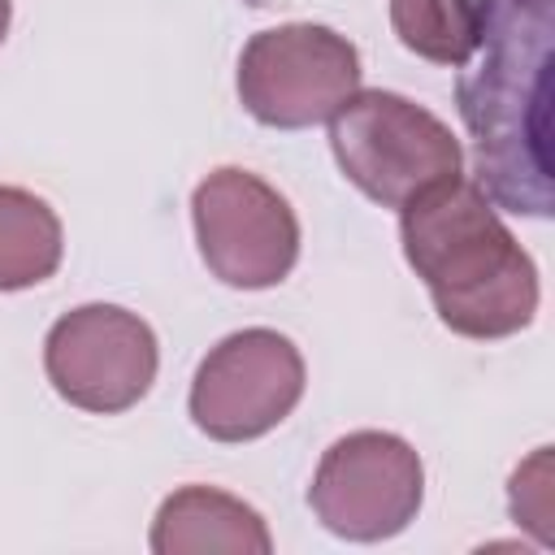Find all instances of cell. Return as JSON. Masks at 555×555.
<instances>
[{
    "mask_svg": "<svg viewBox=\"0 0 555 555\" xmlns=\"http://www.w3.org/2000/svg\"><path fill=\"white\" fill-rule=\"evenodd\" d=\"M330 147L343 178L382 208H403L434 182L464 169L460 139L442 117L399 91H356L330 117Z\"/></svg>",
    "mask_w": 555,
    "mask_h": 555,
    "instance_id": "cell-3",
    "label": "cell"
},
{
    "mask_svg": "<svg viewBox=\"0 0 555 555\" xmlns=\"http://www.w3.org/2000/svg\"><path fill=\"white\" fill-rule=\"evenodd\" d=\"M9 17H13V0H0V43L9 35Z\"/></svg>",
    "mask_w": 555,
    "mask_h": 555,
    "instance_id": "cell-13",
    "label": "cell"
},
{
    "mask_svg": "<svg viewBox=\"0 0 555 555\" xmlns=\"http://www.w3.org/2000/svg\"><path fill=\"white\" fill-rule=\"evenodd\" d=\"M551 39L555 0H481V56L455 87L477 186L525 217L551 212Z\"/></svg>",
    "mask_w": 555,
    "mask_h": 555,
    "instance_id": "cell-1",
    "label": "cell"
},
{
    "mask_svg": "<svg viewBox=\"0 0 555 555\" xmlns=\"http://www.w3.org/2000/svg\"><path fill=\"white\" fill-rule=\"evenodd\" d=\"M65 251L61 217L26 186H0V291H26L56 273Z\"/></svg>",
    "mask_w": 555,
    "mask_h": 555,
    "instance_id": "cell-10",
    "label": "cell"
},
{
    "mask_svg": "<svg viewBox=\"0 0 555 555\" xmlns=\"http://www.w3.org/2000/svg\"><path fill=\"white\" fill-rule=\"evenodd\" d=\"M425 499V464L399 434L356 429L321 455L308 503L317 520L347 542H382L403 533Z\"/></svg>",
    "mask_w": 555,
    "mask_h": 555,
    "instance_id": "cell-6",
    "label": "cell"
},
{
    "mask_svg": "<svg viewBox=\"0 0 555 555\" xmlns=\"http://www.w3.org/2000/svg\"><path fill=\"white\" fill-rule=\"evenodd\" d=\"M299 347L264 325L225 334L191 377V421L217 442H251L278 429L304 399Z\"/></svg>",
    "mask_w": 555,
    "mask_h": 555,
    "instance_id": "cell-7",
    "label": "cell"
},
{
    "mask_svg": "<svg viewBox=\"0 0 555 555\" xmlns=\"http://www.w3.org/2000/svg\"><path fill=\"white\" fill-rule=\"evenodd\" d=\"M390 26L421 61L460 69L481 43V0H390Z\"/></svg>",
    "mask_w": 555,
    "mask_h": 555,
    "instance_id": "cell-11",
    "label": "cell"
},
{
    "mask_svg": "<svg viewBox=\"0 0 555 555\" xmlns=\"http://www.w3.org/2000/svg\"><path fill=\"white\" fill-rule=\"evenodd\" d=\"M191 221L208 273L234 291H269L299 260L295 208L251 169H212L191 195Z\"/></svg>",
    "mask_w": 555,
    "mask_h": 555,
    "instance_id": "cell-5",
    "label": "cell"
},
{
    "mask_svg": "<svg viewBox=\"0 0 555 555\" xmlns=\"http://www.w3.org/2000/svg\"><path fill=\"white\" fill-rule=\"evenodd\" d=\"M546 464H551V447H542L525 468L512 473V494H529V503H512L516 525L525 520L542 542H551V490H546Z\"/></svg>",
    "mask_w": 555,
    "mask_h": 555,
    "instance_id": "cell-12",
    "label": "cell"
},
{
    "mask_svg": "<svg viewBox=\"0 0 555 555\" xmlns=\"http://www.w3.org/2000/svg\"><path fill=\"white\" fill-rule=\"evenodd\" d=\"M238 100L273 130L330 121L360 91V52L321 22H286L247 39L238 56Z\"/></svg>",
    "mask_w": 555,
    "mask_h": 555,
    "instance_id": "cell-4",
    "label": "cell"
},
{
    "mask_svg": "<svg viewBox=\"0 0 555 555\" xmlns=\"http://www.w3.org/2000/svg\"><path fill=\"white\" fill-rule=\"evenodd\" d=\"M160 347L139 312L117 304H82L65 312L43 338V369L52 390L82 412L113 416L134 408L156 382Z\"/></svg>",
    "mask_w": 555,
    "mask_h": 555,
    "instance_id": "cell-8",
    "label": "cell"
},
{
    "mask_svg": "<svg viewBox=\"0 0 555 555\" xmlns=\"http://www.w3.org/2000/svg\"><path fill=\"white\" fill-rule=\"evenodd\" d=\"M152 551L156 555H269L273 538L264 516L212 486H182L173 490L156 520H152Z\"/></svg>",
    "mask_w": 555,
    "mask_h": 555,
    "instance_id": "cell-9",
    "label": "cell"
},
{
    "mask_svg": "<svg viewBox=\"0 0 555 555\" xmlns=\"http://www.w3.org/2000/svg\"><path fill=\"white\" fill-rule=\"evenodd\" d=\"M399 238L438 321L464 338L520 334L538 312V269L494 204L464 173L399 208Z\"/></svg>",
    "mask_w": 555,
    "mask_h": 555,
    "instance_id": "cell-2",
    "label": "cell"
}]
</instances>
